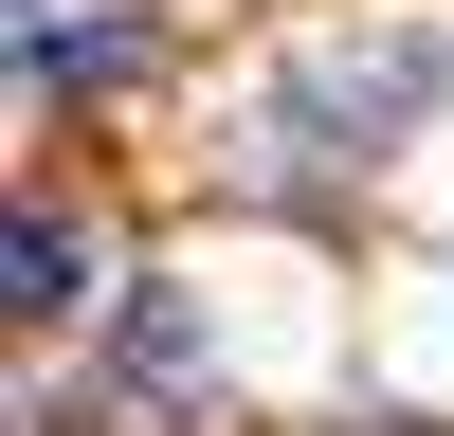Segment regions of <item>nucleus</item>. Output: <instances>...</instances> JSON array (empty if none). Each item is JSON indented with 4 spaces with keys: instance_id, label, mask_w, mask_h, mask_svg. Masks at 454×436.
<instances>
[{
    "instance_id": "1",
    "label": "nucleus",
    "mask_w": 454,
    "mask_h": 436,
    "mask_svg": "<svg viewBox=\"0 0 454 436\" xmlns=\"http://www.w3.org/2000/svg\"><path fill=\"white\" fill-rule=\"evenodd\" d=\"M436 109H454V36L382 19V36H309V55L254 91V128H273V164H400Z\"/></svg>"
},
{
    "instance_id": "2",
    "label": "nucleus",
    "mask_w": 454,
    "mask_h": 436,
    "mask_svg": "<svg viewBox=\"0 0 454 436\" xmlns=\"http://www.w3.org/2000/svg\"><path fill=\"white\" fill-rule=\"evenodd\" d=\"M73 309H91V237H55L19 200V327H73Z\"/></svg>"
}]
</instances>
